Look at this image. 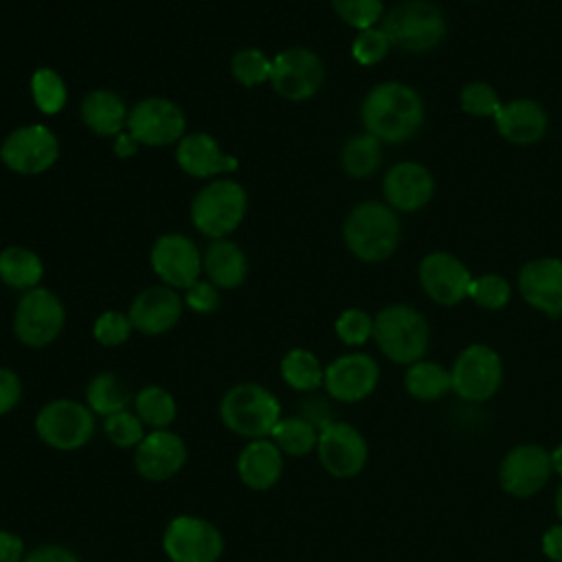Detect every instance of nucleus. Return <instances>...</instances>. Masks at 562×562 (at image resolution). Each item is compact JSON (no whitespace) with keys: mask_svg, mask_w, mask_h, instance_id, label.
Masks as SVG:
<instances>
[{"mask_svg":"<svg viewBox=\"0 0 562 562\" xmlns=\"http://www.w3.org/2000/svg\"><path fill=\"white\" fill-rule=\"evenodd\" d=\"M426 121L422 94L397 79L380 81L367 90L360 103L362 130L382 145H400L415 138Z\"/></svg>","mask_w":562,"mask_h":562,"instance_id":"obj_1","label":"nucleus"},{"mask_svg":"<svg viewBox=\"0 0 562 562\" xmlns=\"http://www.w3.org/2000/svg\"><path fill=\"white\" fill-rule=\"evenodd\" d=\"M402 241V220L384 200H362L342 222L345 248L364 263L391 259Z\"/></svg>","mask_w":562,"mask_h":562,"instance_id":"obj_2","label":"nucleus"},{"mask_svg":"<svg viewBox=\"0 0 562 562\" xmlns=\"http://www.w3.org/2000/svg\"><path fill=\"white\" fill-rule=\"evenodd\" d=\"M378 351L393 364L408 367L426 358L432 340L430 323L411 303H389L373 314V338Z\"/></svg>","mask_w":562,"mask_h":562,"instance_id":"obj_3","label":"nucleus"},{"mask_svg":"<svg viewBox=\"0 0 562 562\" xmlns=\"http://www.w3.org/2000/svg\"><path fill=\"white\" fill-rule=\"evenodd\" d=\"M380 26L391 46L408 55L430 53L448 35L446 13L430 0H402L393 4L386 9Z\"/></svg>","mask_w":562,"mask_h":562,"instance_id":"obj_4","label":"nucleus"},{"mask_svg":"<svg viewBox=\"0 0 562 562\" xmlns=\"http://www.w3.org/2000/svg\"><path fill=\"white\" fill-rule=\"evenodd\" d=\"M220 419L237 437L266 439L283 417L279 397L259 382H237L220 400Z\"/></svg>","mask_w":562,"mask_h":562,"instance_id":"obj_5","label":"nucleus"},{"mask_svg":"<svg viewBox=\"0 0 562 562\" xmlns=\"http://www.w3.org/2000/svg\"><path fill=\"white\" fill-rule=\"evenodd\" d=\"M246 211L248 193L244 184L231 178H215L198 189L189 206V217L200 235L222 239L241 226Z\"/></svg>","mask_w":562,"mask_h":562,"instance_id":"obj_6","label":"nucleus"},{"mask_svg":"<svg viewBox=\"0 0 562 562\" xmlns=\"http://www.w3.org/2000/svg\"><path fill=\"white\" fill-rule=\"evenodd\" d=\"M33 428L44 446L59 452H72L92 441L97 432V415L86 402L55 397L35 413Z\"/></svg>","mask_w":562,"mask_h":562,"instance_id":"obj_7","label":"nucleus"},{"mask_svg":"<svg viewBox=\"0 0 562 562\" xmlns=\"http://www.w3.org/2000/svg\"><path fill=\"white\" fill-rule=\"evenodd\" d=\"M452 393L468 404L490 402L503 386L505 362L487 342L465 345L450 364Z\"/></svg>","mask_w":562,"mask_h":562,"instance_id":"obj_8","label":"nucleus"},{"mask_svg":"<svg viewBox=\"0 0 562 562\" xmlns=\"http://www.w3.org/2000/svg\"><path fill=\"white\" fill-rule=\"evenodd\" d=\"M66 325L64 301L44 285L22 292L13 310V334L29 349H44L53 345Z\"/></svg>","mask_w":562,"mask_h":562,"instance_id":"obj_9","label":"nucleus"},{"mask_svg":"<svg viewBox=\"0 0 562 562\" xmlns=\"http://www.w3.org/2000/svg\"><path fill=\"white\" fill-rule=\"evenodd\" d=\"M549 448L536 441L514 443L498 461L496 481L498 487L512 498H533L551 481Z\"/></svg>","mask_w":562,"mask_h":562,"instance_id":"obj_10","label":"nucleus"},{"mask_svg":"<svg viewBox=\"0 0 562 562\" xmlns=\"http://www.w3.org/2000/svg\"><path fill=\"white\" fill-rule=\"evenodd\" d=\"M61 156L57 134L44 123H26L11 130L0 143L2 165L18 176H40Z\"/></svg>","mask_w":562,"mask_h":562,"instance_id":"obj_11","label":"nucleus"},{"mask_svg":"<svg viewBox=\"0 0 562 562\" xmlns=\"http://www.w3.org/2000/svg\"><path fill=\"white\" fill-rule=\"evenodd\" d=\"M160 547L169 562H220L226 542L220 527L211 520L180 514L167 522Z\"/></svg>","mask_w":562,"mask_h":562,"instance_id":"obj_12","label":"nucleus"},{"mask_svg":"<svg viewBox=\"0 0 562 562\" xmlns=\"http://www.w3.org/2000/svg\"><path fill=\"white\" fill-rule=\"evenodd\" d=\"M316 457L325 474L338 481L356 479L369 463L367 437L349 422L331 419L318 430Z\"/></svg>","mask_w":562,"mask_h":562,"instance_id":"obj_13","label":"nucleus"},{"mask_svg":"<svg viewBox=\"0 0 562 562\" xmlns=\"http://www.w3.org/2000/svg\"><path fill=\"white\" fill-rule=\"evenodd\" d=\"M268 83L285 101H310L325 83V64L307 46L283 48L272 57Z\"/></svg>","mask_w":562,"mask_h":562,"instance_id":"obj_14","label":"nucleus"},{"mask_svg":"<svg viewBox=\"0 0 562 562\" xmlns=\"http://www.w3.org/2000/svg\"><path fill=\"white\" fill-rule=\"evenodd\" d=\"M125 130L140 147H167L187 134V114L176 101L154 94L130 108Z\"/></svg>","mask_w":562,"mask_h":562,"instance_id":"obj_15","label":"nucleus"},{"mask_svg":"<svg viewBox=\"0 0 562 562\" xmlns=\"http://www.w3.org/2000/svg\"><path fill=\"white\" fill-rule=\"evenodd\" d=\"M417 281L422 292L441 307H454L470 296L474 281L472 270L450 250H430L417 266Z\"/></svg>","mask_w":562,"mask_h":562,"instance_id":"obj_16","label":"nucleus"},{"mask_svg":"<svg viewBox=\"0 0 562 562\" xmlns=\"http://www.w3.org/2000/svg\"><path fill=\"white\" fill-rule=\"evenodd\" d=\"M380 364L367 351H347L325 364L323 389L338 404H358L375 393Z\"/></svg>","mask_w":562,"mask_h":562,"instance_id":"obj_17","label":"nucleus"},{"mask_svg":"<svg viewBox=\"0 0 562 562\" xmlns=\"http://www.w3.org/2000/svg\"><path fill=\"white\" fill-rule=\"evenodd\" d=\"M149 266L160 283L184 292L202 279V250L182 233H162L149 248Z\"/></svg>","mask_w":562,"mask_h":562,"instance_id":"obj_18","label":"nucleus"},{"mask_svg":"<svg viewBox=\"0 0 562 562\" xmlns=\"http://www.w3.org/2000/svg\"><path fill=\"white\" fill-rule=\"evenodd\" d=\"M520 299L547 318L562 316V259L555 255L525 261L516 274Z\"/></svg>","mask_w":562,"mask_h":562,"instance_id":"obj_19","label":"nucleus"},{"mask_svg":"<svg viewBox=\"0 0 562 562\" xmlns=\"http://www.w3.org/2000/svg\"><path fill=\"white\" fill-rule=\"evenodd\" d=\"M187 443L171 428L147 430L143 441L134 448L132 465L136 474L149 483H162L180 474L187 465Z\"/></svg>","mask_w":562,"mask_h":562,"instance_id":"obj_20","label":"nucleus"},{"mask_svg":"<svg viewBox=\"0 0 562 562\" xmlns=\"http://www.w3.org/2000/svg\"><path fill=\"white\" fill-rule=\"evenodd\" d=\"M432 171L417 160L393 162L382 176V198L397 213H417L435 198Z\"/></svg>","mask_w":562,"mask_h":562,"instance_id":"obj_21","label":"nucleus"},{"mask_svg":"<svg viewBox=\"0 0 562 562\" xmlns=\"http://www.w3.org/2000/svg\"><path fill=\"white\" fill-rule=\"evenodd\" d=\"M184 312V299L178 290L156 283L143 288L130 303L127 316L134 331L143 336H162L171 331Z\"/></svg>","mask_w":562,"mask_h":562,"instance_id":"obj_22","label":"nucleus"},{"mask_svg":"<svg viewBox=\"0 0 562 562\" xmlns=\"http://www.w3.org/2000/svg\"><path fill=\"white\" fill-rule=\"evenodd\" d=\"M176 165L191 178L215 180L233 173L239 167V158L226 154L213 134L187 132L176 143Z\"/></svg>","mask_w":562,"mask_h":562,"instance_id":"obj_23","label":"nucleus"},{"mask_svg":"<svg viewBox=\"0 0 562 562\" xmlns=\"http://www.w3.org/2000/svg\"><path fill=\"white\" fill-rule=\"evenodd\" d=\"M492 121L498 136L516 147L540 143L549 130V114L544 105L531 97H516L503 101L501 110Z\"/></svg>","mask_w":562,"mask_h":562,"instance_id":"obj_24","label":"nucleus"},{"mask_svg":"<svg viewBox=\"0 0 562 562\" xmlns=\"http://www.w3.org/2000/svg\"><path fill=\"white\" fill-rule=\"evenodd\" d=\"M283 468L285 457L270 437L246 441L235 461L239 481L252 492L272 490L281 481Z\"/></svg>","mask_w":562,"mask_h":562,"instance_id":"obj_25","label":"nucleus"},{"mask_svg":"<svg viewBox=\"0 0 562 562\" xmlns=\"http://www.w3.org/2000/svg\"><path fill=\"white\" fill-rule=\"evenodd\" d=\"M79 116L92 134L101 138H114L125 132L130 108L119 92L110 88H94L83 94Z\"/></svg>","mask_w":562,"mask_h":562,"instance_id":"obj_26","label":"nucleus"},{"mask_svg":"<svg viewBox=\"0 0 562 562\" xmlns=\"http://www.w3.org/2000/svg\"><path fill=\"white\" fill-rule=\"evenodd\" d=\"M202 272L220 290H235L248 277V257L239 244L228 237L211 239L202 252Z\"/></svg>","mask_w":562,"mask_h":562,"instance_id":"obj_27","label":"nucleus"},{"mask_svg":"<svg viewBox=\"0 0 562 562\" xmlns=\"http://www.w3.org/2000/svg\"><path fill=\"white\" fill-rule=\"evenodd\" d=\"M402 386L406 395L415 402H422V404L439 402L452 393L450 367H443L437 360L422 358L404 369Z\"/></svg>","mask_w":562,"mask_h":562,"instance_id":"obj_28","label":"nucleus"},{"mask_svg":"<svg viewBox=\"0 0 562 562\" xmlns=\"http://www.w3.org/2000/svg\"><path fill=\"white\" fill-rule=\"evenodd\" d=\"M44 261L26 246H7L0 250V283L11 290H33L42 283Z\"/></svg>","mask_w":562,"mask_h":562,"instance_id":"obj_29","label":"nucleus"},{"mask_svg":"<svg viewBox=\"0 0 562 562\" xmlns=\"http://www.w3.org/2000/svg\"><path fill=\"white\" fill-rule=\"evenodd\" d=\"M281 380L296 393H314L323 389L325 367L321 358L305 347H292L279 362Z\"/></svg>","mask_w":562,"mask_h":562,"instance_id":"obj_30","label":"nucleus"},{"mask_svg":"<svg viewBox=\"0 0 562 562\" xmlns=\"http://www.w3.org/2000/svg\"><path fill=\"white\" fill-rule=\"evenodd\" d=\"M134 395L130 386L112 371H101L90 378L86 386V404L97 417H108L112 413L130 408Z\"/></svg>","mask_w":562,"mask_h":562,"instance_id":"obj_31","label":"nucleus"},{"mask_svg":"<svg viewBox=\"0 0 562 562\" xmlns=\"http://www.w3.org/2000/svg\"><path fill=\"white\" fill-rule=\"evenodd\" d=\"M132 411L145 424L147 430L171 428L178 417L176 397L160 384H147L134 393Z\"/></svg>","mask_w":562,"mask_h":562,"instance_id":"obj_32","label":"nucleus"},{"mask_svg":"<svg viewBox=\"0 0 562 562\" xmlns=\"http://www.w3.org/2000/svg\"><path fill=\"white\" fill-rule=\"evenodd\" d=\"M382 158V143L367 132L349 136L340 149V167L353 180L373 176L380 169Z\"/></svg>","mask_w":562,"mask_h":562,"instance_id":"obj_33","label":"nucleus"},{"mask_svg":"<svg viewBox=\"0 0 562 562\" xmlns=\"http://www.w3.org/2000/svg\"><path fill=\"white\" fill-rule=\"evenodd\" d=\"M270 439L283 452V457L299 459V457H305L316 450L318 428L303 415H290V417H281L277 422Z\"/></svg>","mask_w":562,"mask_h":562,"instance_id":"obj_34","label":"nucleus"},{"mask_svg":"<svg viewBox=\"0 0 562 562\" xmlns=\"http://www.w3.org/2000/svg\"><path fill=\"white\" fill-rule=\"evenodd\" d=\"M29 90H31L33 105L46 116L59 114L66 108V101H68L66 81L50 66H40L37 70H33L31 81H29Z\"/></svg>","mask_w":562,"mask_h":562,"instance_id":"obj_35","label":"nucleus"},{"mask_svg":"<svg viewBox=\"0 0 562 562\" xmlns=\"http://www.w3.org/2000/svg\"><path fill=\"white\" fill-rule=\"evenodd\" d=\"M512 294H514V285L507 277L498 272H485L474 277L468 299L485 312H501L509 305Z\"/></svg>","mask_w":562,"mask_h":562,"instance_id":"obj_36","label":"nucleus"},{"mask_svg":"<svg viewBox=\"0 0 562 562\" xmlns=\"http://www.w3.org/2000/svg\"><path fill=\"white\" fill-rule=\"evenodd\" d=\"M231 77L244 86V88H257L261 83L270 81V72H272V59L259 50V48H239L233 57H231Z\"/></svg>","mask_w":562,"mask_h":562,"instance_id":"obj_37","label":"nucleus"},{"mask_svg":"<svg viewBox=\"0 0 562 562\" xmlns=\"http://www.w3.org/2000/svg\"><path fill=\"white\" fill-rule=\"evenodd\" d=\"M501 105L503 99L498 90L483 79L468 81L459 92V108L474 119H494Z\"/></svg>","mask_w":562,"mask_h":562,"instance_id":"obj_38","label":"nucleus"},{"mask_svg":"<svg viewBox=\"0 0 562 562\" xmlns=\"http://www.w3.org/2000/svg\"><path fill=\"white\" fill-rule=\"evenodd\" d=\"M334 334L345 347L360 349L373 338V316L362 307H347L336 316Z\"/></svg>","mask_w":562,"mask_h":562,"instance_id":"obj_39","label":"nucleus"},{"mask_svg":"<svg viewBox=\"0 0 562 562\" xmlns=\"http://www.w3.org/2000/svg\"><path fill=\"white\" fill-rule=\"evenodd\" d=\"M329 4L334 13L356 31L380 26L386 13L384 0H329Z\"/></svg>","mask_w":562,"mask_h":562,"instance_id":"obj_40","label":"nucleus"},{"mask_svg":"<svg viewBox=\"0 0 562 562\" xmlns=\"http://www.w3.org/2000/svg\"><path fill=\"white\" fill-rule=\"evenodd\" d=\"M103 432L112 446L127 450V448H136L143 441V437L147 435V428L132 408H125L103 417Z\"/></svg>","mask_w":562,"mask_h":562,"instance_id":"obj_41","label":"nucleus"},{"mask_svg":"<svg viewBox=\"0 0 562 562\" xmlns=\"http://www.w3.org/2000/svg\"><path fill=\"white\" fill-rule=\"evenodd\" d=\"M391 40L382 31V26H371L358 31L351 42V57L360 66H378L391 53Z\"/></svg>","mask_w":562,"mask_h":562,"instance_id":"obj_42","label":"nucleus"},{"mask_svg":"<svg viewBox=\"0 0 562 562\" xmlns=\"http://www.w3.org/2000/svg\"><path fill=\"white\" fill-rule=\"evenodd\" d=\"M134 327L127 312L105 310L92 323V338L101 347H121L130 340Z\"/></svg>","mask_w":562,"mask_h":562,"instance_id":"obj_43","label":"nucleus"},{"mask_svg":"<svg viewBox=\"0 0 562 562\" xmlns=\"http://www.w3.org/2000/svg\"><path fill=\"white\" fill-rule=\"evenodd\" d=\"M184 307L195 314H213L220 307V288H215L209 279H198L184 292Z\"/></svg>","mask_w":562,"mask_h":562,"instance_id":"obj_44","label":"nucleus"},{"mask_svg":"<svg viewBox=\"0 0 562 562\" xmlns=\"http://www.w3.org/2000/svg\"><path fill=\"white\" fill-rule=\"evenodd\" d=\"M22 393V378L9 367H0V417L18 408Z\"/></svg>","mask_w":562,"mask_h":562,"instance_id":"obj_45","label":"nucleus"},{"mask_svg":"<svg viewBox=\"0 0 562 562\" xmlns=\"http://www.w3.org/2000/svg\"><path fill=\"white\" fill-rule=\"evenodd\" d=\"M22 562H81V558L66 544L46 542L29 549Z\"/></svg>","mask_w":562,"mask_h":562,"instance_id":"obj_46","label":"nucleus"},{"mask_svg":"<svg viewBox=\"0 0 562 562\" xmlns=\"http://www.w3.org/2000/svg\"><path fill=\"white\" fill-rule=\"evenodd\" d=\"M540 553L549 562H562V522L549 525L540 536Z\"/></svg>","mask_w":562,"mask_h":562,"instance_id":"obj_47","label":"nucleus"},{"mask_svg":"<svg viewBox=\"0 0 562 562\" xmlns=\"http://www.w3.org/2000/svg\"><path fill=\"white\" fill-rule=\"evenodd\" d=\"M26 555V544L22 536L11 529H0V562H22Z\"/></svg>","mask_w":562,"mask_h":562,"instance_id":"obj_48","label":"nucleus"},{"mask_svg":"<svg viewBox=\"0 0 562 562\" xmlns=\"http://www.w3.org/2000/svg\"><path fill=\"white\" fill-rule=\"evenodd\" d=\"M138 143L127 134V130L125 132H121L119 136H114V156L116 158H130V156H134L136 151H138Z\"/></svg>","mask_w":562,"mask_h":562,"instance_id":"obj_49","label":"nucleus"},{"mask_svg":"<svg viewBox=\"0 0 562 562\" xmlns=\"http://www.w3.org/2000/svg\"><path fill=\"white\" fill-rule=\"evenodd\" d=\"M549 457H551V470L553 476H558L562 481V441L555 443L553 448H549Z\"/></svg>","mask_w":562,"mask_h":562,"instance_id":"obj_50","label":"nucleus"},{"mask_svg":"<svg viewBox=\"0 0 562 562\" xmlns=\"http://www.w3.org/2000/svg\"><path fill=\"white\" fill-rule=\"evenodd\" d=\"M553 512H555V518L562 522V481L553 492Z\"/></svg>","mask_w":562,"mask_h":562,"instance_id":"obj_51","label":"nucleus"},{"mask_svg":"<svg viewBox=\"0 0 562 562\" xmlns=\"http://www.w3.org/2000/svg\"><path fill=\"white\" fill-rule=\"evenodd\" d=\"M472 2H479V0H472Z\"/></svg>","mask_w":562,"mask_h":562,"instance_id":"obj_52","label":"nucleus"}]
</instances>
